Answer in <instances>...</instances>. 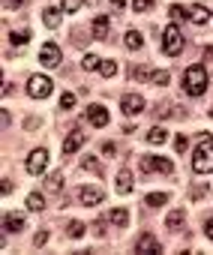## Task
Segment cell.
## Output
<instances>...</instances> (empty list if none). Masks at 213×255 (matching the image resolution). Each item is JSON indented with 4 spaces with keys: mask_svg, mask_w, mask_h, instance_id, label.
I'll list each match as a JSON object with an SVG mask.
<instances>
[{
    "mask_svg": "<svg viewBox=\"0 0 213 255\" xmlns=\"http://www.w3.org/2000/svg\"><path fill=\"white\" fill-rule=\"evenodd\" d=\"M198 147H195V156H192V168L195 174H210L213 171V138L210 135H198Z\"/></svg>",
    "mask_w": 213,
    "mask_h": 255,
    "instance_id": "6da1fadb",
    "label": "cell"
},
{
    "mask_svg": "<svg viewBox=\"0 0 213 255\" xmlns=\"http://www.w3.org/2000/svg\"><path fill=\"white\" fill-rule=\"evenodd\" d=\"M204 87H207V69H204L201 63L189 66V69L183 72V90H186L189 96H201Z\"/></svg>",
    "mask_w": 213,
    "mask_h": 255,
    "instance_id": "7a4b0ae2",
    "label": "cell"
},
{
    "mask_svg": "<svg viewBox=\"0 0 213 255\" xmlns=\"http://www.w3.org/2000/svg\"><path fill=\"white\" fill-rule=\"evenodd\" d=\"M162 48H165V54H171V57H177L183 51V36H180V27L177 24H168L165 30H162Z\"/></svg>",
    "mask_w": 213,
    "mask_h": 255,
    "instance_id": "3957f363",
    "label": "cell"
},
{
    "mask_svg": "<svg viewBox=\"0 0 213 255\" xmlns=\"http://www.w3.org/2000/svg\"><path fill=\"white\" fill-rule=\"evenodd\" d=\"M27 93H30L33 99H45V96L51 93V78H45V75H30Z\"/></svg>",
    "mask_w": 213,
    "mask_h": 255,
    "instance_id": "277c9868",
    "label": "cell"
},
{
    "mask_svg": "<svg viewBox=\"0 0 213 255\" xmlns=\"http://www.w3.org/2000/svg\"><path fill=\"white\" fill-rule=\"evenodd\" d=\"M135 252L138 255H162V243L153 237V234H141L135 240Z\"/></svg>",
    "mask_w": 213,
    "mask_h": 255,
    "instance_id": "5b68a950",
    "label": "cell"
},
{
    "mask_svg": "<svg viewBox=\"0 0 213 255\" xmlns=\"http://www.w3.org/2000/svg\"><path fill=\"white\" fill-rule=\"evenodd\" d=\"M45 165H48V150H45V147L30 150V156H27V171H30V174H42Z\"/></svg>",
    "mask_w": 213,
    "mask_h": 255,
    "instance_id": "8992f818",
    "label": "cell"
},
{
    "mask_svg": "<svg viewBox=\"0 0 213 255\" xmlns=\"http://www.w3.org/2000/svg\"><path fill=\"white\" fill-rule=\"evenodd\" d=\"M141 162V168H144V171H162V174H171V162L168 159H162V156H141L138 159Z\"/></svg>",
    "mask_w": 213,
    "mask_h": 255,
    "instance_id": "52a82bcc",
    "label": "cell"
},
{
    "mask_svg": "<svg viewBox=\"0 0 213 255\" xmlns=\"http://www.w3.org/2000/svg\"><path fill=\"white\" fill-rule=\"evenodd\" d=\"M102 198H105V192H102L99 186H81V189H78V201H81V204H87V207L102 204Z\"/></svg>",
    "mask_w": 213,
    "mask_h": 255,
    "instance_id": "ba28073f",
    "label": "cell"
},
{
    "mask_svg": "<svg viewBox=\"0 0 213 255\" xmlns=\"http://www.w3.org/2000/svg\"><path fill=\"white\" fill-rule=\"evenodd\" d=\"M81 144H84V132H81V129H72V132L66 135V141H63V156L78 153V150H81Z\"/></svg>",
    "mask_w": 213,
    "mask_h": 255,
    "instance_id": "9c48e42d",
    "label": "cell"
},
{
    "mask_svg": "<svg viewBox=\"0 0 213 255\" xmlns=\"http://www.w3.org/2000/svg\"><path fill=\"white\" fill-rule=\"evenodd\" d=\"M120 108H123V114H141V111H144V99H141V96H135V93H126L123 99H120Z\"/></svg>",
    "mask_w": 213,
    "mask_h": 255,
    "instance_id": "30bf717a",
    "label": "cell"
},
{
    "mask_svg": "<svg viewBox=\"0 0 213 255\" xmlns=\"http://www.w3.org/2000/svg\"><path fill=\"white\" fill-rule=\"evenodd\" d=\"M60 57H63V54H60V48H57L54 42H45L42 51H39V63H42V66H57Z\"/></svg>",
    "mask_w": 213,
    "mask_h": 255,
    "instance_id": "8fae6325",
    "label": "cell"
},
{
    "mask_svg": "<svg viewBox=\"0 0 213 255\" xmlns=\"http://www.w3.org/2000/svg\"><path fill=\"white\" fill-rule=\"evenodd\" d=\"M108 30H111V21L108 15H96L93 24H90V33H93V39H108Z\"/></svg>",
    "mask_w": 213,
    "mask_h": 255,
    "instance_id": "7c38bea8",
    "label": "cell"
},
{
    "mask_svg": "<svg viewBox=\"0 0 213 255\" xmlns=\"http://www.w3.org/2000/svg\"><path fill=\"white\" fill-rule=\"evenodd\" d=\"M84 117H87V120H90L93 126H105V123H108V111H105L102 105H87Z\"/></svg>",
    "mask_w": 213,
    "mask_h": 255,
    "instance_id": "4fadbf2b",
    "label": "cell"
},
{
    "mask_svg": "<svg viewBox=\"0 0 213 255\" xmlns=\"http://www.w3.org/2000/svg\"><path fill=\"white\" fill-rule=\"evenodd\" d=\"M3 228L9 231V234H18L21 228H24V219L18 213H3Z\"/></svg>",
    "mask_w": 213,
    "mask_h": 255,
    "instance_id": "5bb4252c",
    "label": "cell"
},
{
    "mask_svg": "<svg viewBox=\"0 0 213 255\" xmlns=\"http://www.w3.org/2000/svg\"><path fill=\"white\" fill-rule=\"evenodd\" d=\"M117 192H120V195L132 192V171H129V168H120V171H117Z\"/></svg>",
    "mask_w": 213,
    "mask_h": 255,
    "instance_id": "9a60e30c",
    "label": "cell"
},
{
    "mask_svg": "<svg viewBox=\"0 0 213 255\" xmlns=\"http://www.w3.org/2000/svg\"><path fill=\"white\" fill-rule=\"evenodd\" d=\"M189 21L192 24H207L210 21V9H204V6H189Z\"/></svg>",
    "mask_w": 213,
    "mask_h": 255,
    "instance_id": "2e32d148",
    "label": "cell"
},
{
    "mask_svg": "<svg viewBox=\"0 0 213 255\" xmlns=\"http://www.w3.org/2000/svg\"><path fill=\"white\" fill-rule=\"evenodd\" d=\"M183 222H186L183 210H171V213H168V219H165V225H168L171 231H180V228H183Z\"/></svg>",
    "mask_w": 213,
    "mask_h": 255,
    "instance_id": "e0dca14e",
    "label": "cell"
},
{
    "mask_svg": "<svg viewBox=\"0 0 213 255\" xmlns=\"http://www.w3.org/2000/svg\"><path fill=\"white\" fill-rule=\"evenodd\" d=\"M108 222H111V225H120V228H126V225H129V210H123V207L111 210V213H108Z\"/></svg>",
    "mask_w": 213,
    "mask_h": 255,
    "instance_id": "ac0fdd59",
    "label": "cell"
},
{
    "mask_svg": "<svg viewBox=\"0 0 213 255\" xmlns=\"http://www.w3.org/2000/svg\"><path fill=\"white\" fill-rule=\"evenodd\" d=\"M123 42H126V48H129V51H138L141 45H144V36H141L138 30H129V33H126V39H123Z\"/></svg>",
    "mask_w": 213,
    "mask_h": 255,
    "instance_id": "d6986e66",
    "label": "cell"
},
{
    "mask_svg": "<svg viewBox=\"0 0 213 255\" xmlns=\"http://www.w3.org/2000/svg\"><path fill=\"white\" fill-rule=\"evenodd\" d=\"M42 21H45V27H60V9H42Z\"/></svg>",
    "mask_w": 213,
    "mask_h": 255,
    "instance_id": "ffe728a7",
    "label": "cell"
},
{
    "mask_svg": "<svg viewBox=\"0 0 213 255\" xmlns=\"http://www.w3.org/2000/svg\"><path fill=\"white\" fill-rule=\"evenodd\" d=\"M165 138H168V132H165V126H153V129L147 132V141H150V144H162Z\"/></svg>",
    "mask_w": 213,
    "mask_h": 255,
    "instance_id": "44dd1931",
    "label": "cell"
},
{
    "mask_svg": "<svg viewBox=\"0 0 213 255\" xmlns=\"http://www.w3.org/2000/svg\"><path fill=\"white\" fill-rule=\"evenodd\" d=\"M150 81H153L156 87H165V84L171 81V75H168V69H156L153 75H150Z\"/></svg>",
    "mask_w": 213,
    "mask_h": 255,
    "instance_id": "7402d4cb",
    "label": "cell"
},
{
    "mask_svg": "<svg viewBox=\"0 0 213 255\" xmlns=\"http://www.w3.org/2000/svg\"><path fill=\"white\" fill-rule=\"evenodd\" d=\"M27 39H30V30H12V33H9V42H12V45H24Z\"/></svg>",
    "mask_w": 213,
    "mask_h": 255,
    "instance_id": "603a6c76",
    "label": "cell"
},
{
    "mask_svg": "<svg viewBox=\"0 0 213 255\" xmlns=\"http://www.w3.org/2000/svg\"><path fill=\"white\" fill-rule=\"evenodd\" d=\"M27 207H30V210H42V207H45V198H42L39 192H30V195H27Z\"/></svg>",
    "mask_w": 213,
    "mask_h": 255,
    "instance_id": "cb8c5ba5",
    "label": "cell"
},
{
    "mask_svg": "<svg viewBox=\"0 0 213 255\" xmlns=\"http://www.w3.org/2000/svg\"><path fill=\"white\" fill-rule=\"evenodd\" d=\"M114 72H117V63H114V60H102V63H99V75H105V78H111Z\"/></svg>",
    "mask_w": 213,
    "mask_h": 255,
    "instance_id": "d4e9b609",
    "label": "cell"
},
{
    "mask_svg": "<svg viewBox=\"0 0 213 255\" xmlns=\"http://www.w3.org/2000/svg\"><path fill=\"white\" fill-rule=\"evenodd\" d=\"M165 201H168V192H150V195H147V204H150V207H162Z\"/></svg>",
    "mask_w": 213,
    "mask_h": 255,
    "instance_id": "484cf974",
    "label": "cell"
},
{
    "mask_svg": "<svg viewBox=\"0 0 213 255\" xmlns=\"http://www.w3.org/2000/svg\"><path fill=\"white\" fill-rule=\"evenodd\" d=\"M153 3H156V0H132V9L135 12H150Z\"/></svg>",
    "mask_w": 213,
    "mask_h": 255,
    "instance_id": "4316f807",
    "label": "cell"
},
{
    "mask_svg": "<svg viewBox=\"0 0 213 255\" xmlns=\"http://www.w3.org/2000/svg\"><path fill=\"white\" fill-rule=\"evenodd\" d=\"M66 234L72 237V240H78L81 234H84V222H69V228H66Z\"/></svg>",
    "mask_w": 213,
    "mask_h": 255,
    "instance_id": "83f0119b",
    "label": "cell"
},
{
    "mask_svg": "<svg viewBox=\"0 0 213 255\" xmlns=\"http://www.w3.org/2000/svg\"><path fill=\"white\" fill-rule=\"evenodd\" d=\"M81 168H84V171H93V174H102V168H99V159H93V156H87V159L81 162Z\"/></svg>",
    "mask_w": 213,
    "mask_h": 255,
    "instance_id": "f1b7e54d",
    "label": "cell"
},
{
    "mask_svg": "<svg viewBox=\"0 0 213 255\" xmlns=\"http://www.w3.org/2000/svg\"><path fill=\"white\" fill-rule=\"evenodd\" d=\"M60 9L63 12H78L81 9V0H60Z\"/></svg>",
    "mask_w": 213,
    "mask_h": 255,
    "instance_id": "f546056e",
    "label": "cell"
},
{
    "mask_svg": "<svg viewBox=\"0 0 213 255\" xmlns=\"http://www.w3.org/2000/svg\"><path fill=\"white\" fill-rule=\"evenodd\" d=\"M60 108H63V111L75 108V93H63V96H60Z\"/></svg>",
    "mask_w": 213,
    "mask_h": 255,
    "instance_id": "4dcf8cb0",
    "label": "cell"
},
{
    "mask_svg": "<svg viewBox=\"0 0 213 255\" xmlns=\"http://www.w3.org/2000/svg\"><path fill=\"white\" fill-rule=\"evenodd\" d=\"M81 66H84V69H99V57H96V54H84V57H81Z\"/></svg>",
    "mask_w": 213,
    "mask_h": 255,
    "instance_id": "1f68e13d",
    "label": "cell"
},
{
    "mask_svg": "<svg viewBox=\"0 0 213 255\" xmlns=\"http://www.w3.org/2000/svg\"><path fill=\"white\" fill-rule=\"evenodd\" d=\"M129 78H132V81H144V78H147V69H144V66H132Z\"/></svg>",
    "mask_w": 213,
    "mask_h": 255,
    "instance_id": "d6a6232c",
    "label": "cell"
},
{
    "mask_svg": "<svg viewBox=\"0 0 213 255\" xmlns=\"http://www.w3.org/2000/svg\"><path fill=\"white\" fill-rule=\"evenodd\" d=\"M171 18H174V21H183V18H189V9H183V6H171Z\"/></svg>",
    "mask_w": 213,
    "mask_h": 255,
    "instance_id": "836d02e7",
    "label": "cell"
},
{
    "mask_svg": "<svg viewBox=\"0 0 213 255\" xmlns=\"http://www.w3.org/2000/svg\"><path fill=\"white\" fill-rule=\"evenodd\" d=\"M186 144H189L186 135H177V138H174V150H177V153H186Z\"/></svg>",
    "mask_w": 213,
    "mask_h": 255,
    "instance_id": "e575fe53",
    "label": "cell"
},
{
    "mask_svg": "<svg viewBox=\"0 0 213 255\" xmlns=\"http://www.w3.org/2000/svg\"><path fill=\"white\" fill-rule=\"evenodd\" d=\"M60 183H63V174H51V180H48V189H51V192H57V189H60Z\"/></svg>",
    "mask_w": 213,
    "mask_h": 255,
    "instance_id": "d590c367",
    "label": "cell"
},
{
    "mask_svg": "<svg viewBox=\"0 0 213 255\" xmlns=\"http://www.w3.org/2000/svg\"><path fill=\"white\" fill-rule=\"evenodd\" d=\"M114 153H117V147H114V141H105V144H102V156H108V159H111Z\"/></svg>",
    "mask_w": 213,
    "mask_h": 255,
    "instance_id": "8d00e7d4",
    "label": "cell"
},
{
    "mask_svg": "<svg viewBox=\"0 0 213 255\" xmlns=\"http://www.w3.org/2000/svg\"><path fill=\"white\" fill-rule=\"evenodd\" d=\"M93 234H96V237H105V222H102V219L93 222Z\"/></svg>",
    "mask_w": 213,
    "mask_h": 255,
    "instance_id": "74e56055",
    "label": "cell"
},
{
    "mask_svg": "<svg viewBox=\"0 0 213 255\" xmlns=\"http://www.w3.org/2000/svg\"><path fill=\"white\" fill-rule=\"evenodd\" d=\"M33 243H36V246L42 249V246L48 243V231H39V234H36V240H33Z\"/></svg>",
    "mask_w": 213,
    "mask_h": 255,
    "instance_id": "f35d334b",
    "label": "cell"
},
{
    "mask_svg": "<svg viewBox=\"0 0 213 255\" xmlns=\"http://www.w3.org/2000/svg\"><path fill=\"white\" fill-rule=\"evenodd\" d=\"M204 234L213 240V219H207V222H204Z\"/></svg>",
    "mask_w": 213,
    "mask_h": 255,
    "instance_id": "ab89813d",
    "label": "cell"
},
{
    "mask_svg": "<svg viewBox=\"0 0 213 255\" xmlns=\"http://www.w3.org/2000/svg\"><path fill=\"white\" fill-rule=\"evenodd\" d=\"M24 126H27V129H36V126H39V117H27Z\"/></svg>",
    "mask_w": 213,
    "mask_h": 255,
    "instance_id": "60d3db41",
    "label": "cell"
},
{
    "mask_svg": "<svg viewBox=\"0 0 213 255\" xmlns=\"http://www.w3.org/2000/svg\"><path fill=\"white\" fill-rule=\"evenodd\" d=\"M204 192H207L204 186H195V192H192V198H204Z\"/></svg>",
    "mask_w": 213,
    "mask_h": 255,
    "instance_id": "b9f144b4",
    "label": "cell"
},
{
    "mask_svg": "<svg viewBox=\"0 0 213 255\" xmlns=\"http://www.w3.org/2000/svg\"><path fill=\"white\" fill-rule=\"evenodd\" d=\"M24 0H6V9H15V6H21Z\"/></svg>",
    "mask_w": 213,
    "mask_h": 255,
    "instance_id": "7bdbcfd3",
    "label": "cell"
},
{
    "mask_svg": "<svg viewBox=\"0 0 213 255\" xmlns=\"http://www.w3.org/2000/svg\"><path fill=\"white\" fill-rule=\"evenodd\" d=\"M111 9H114V12H120V9H123V0H111Z\"/></svg>",
    "mask_w": 213,
    "mask_h": 255,
    "instance_id": "ee69618b",
    "label": "cell"
},
{
    "mask_svg": "<svg viewBox=\"0 0 213 255\" xmlns=\"http://www.w3.org/2000/svg\"><path fill=\"white\" fill-rule=\"evenodd\" d=\"M204 60H213V45H207V48H204Z\"/></svg>",
    "mask_w": 213,
    "mask_h": 255,
    "instance_id": "f6af8a7d",
    "label": "cell"
},
{
    "mask_svg": "<svg viewBox=\"0 0 213 255\" xmlns=\"http://www.w3.org/2000/svg\"><path fill=\"white\" fill-rule=\"evenodd\" d=\"M84 3H99V0H84Z\"/></svg>",
    "mask_w": 213,
    "mask_h": 255,
    "instance_id": "bcb514c9",
    "label": "cell"
},
{
    "mask_svg": "<svg viewBox=\"0 0 213 255\" xmlns=\"http://www.w3.org/2000/svg\"><path fill=\"white\" fill-rule=\"evenodd\" d=\"M210 117H213V108H210Z\"/></svg>",
    "mask_w": 213,
    "mask_h": 255,
    "instance_id": "7dc6e473",
    "label": "cell"
}]
</instances>
